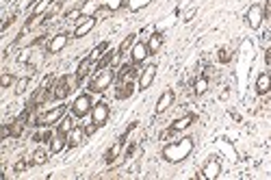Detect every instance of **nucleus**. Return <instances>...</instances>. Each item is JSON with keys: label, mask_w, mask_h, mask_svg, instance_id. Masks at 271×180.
Instances as JSON below:
<instances>
[{"label": "nucleus", "mask_w": 271, "mask_h": 180, "mask_svg": "<svg viewBox=\"0 0 271 180\" xmlns=\"http://www.w3.org/2000/svg\"><path fill=\"white\" fill-rule=\"evenodd\" d=\"M245 22H248V26L252 28V31H258L265 22V7L263 4H252V7L248 9V13H245Z\"/></svg>", "instance_id": "423d86ee"}, {"label": "nucleus", "mask_w": 271, "mask_h": 180, "mask_svg": "<svg viewBox=\"0 0 271 180\" xmlns=\"http://www.w3.org/2000/svg\"><path fill=\"white\" fill-rule=\"evenodd\" d=\"M9 126H11V137H13V139H18V137H22L26 122H22V119L18 117V119H13V122H9Z\"/></svg>", "instance_id": "c85d7f7f"}, {"label": "nucleus", "mask_w": 271, "mask_h": 180, "mask_svg": "<svg viewBox=\"0 0 271 180\" xmlns=\"http://www.w3.org/2000/svg\"><path fill=\"white\" fill-rule=\"evenodd\" d=\"M206 91H208V76L204 74V76H198V81L193 83V93L195 96H204Z\"/></svg>", "instance_id": "5701e85b"}, {"label": "nucleus", "mask_w": 271, "mask_h": 180, "mask_svg": "<svg viewBox=\"0 0 271 180\" xmlns=\"http://www.w3.org/2000/svg\"><path fill=\"white\" fill-rule=\"evenodd\" d=\"M122 148H124V143L117 139V141H115L113 146L107 150V154H104V161H107V163H113L117 157H122Z\"/></svg>", "instance_id": "412c9836"}, {"label": "nucleus", "mask_w": 271, "mask_h": 180, "mask_svg": "<svg viewBox=\"0 0 271 180\" xmlns=\"http://www.w3.org/2000/svg\"><path fill=\"white\" fill-rule=\"evenodd\" d=\"M68 42H69V37H68V33H59V35H52V39L48 42V48H46V52L48 54H57V52H61V50L68 46Z\"/></svg>", "instance_id": "9d476101"}, {"label": "nucleus", "mask_w": 271, "mask_h": 180, "mask_svg": "<svg viewBox=\"0 0 271 180\" xmlns=\"http://www.w3.org/2000/svg\"><path fill=\"white\" fill-rule=\"evenodd\" d=\"M80 16H83V11H80V9H74V11H69L65 18H68V20H76V18H80Z\"/></svg>", "instance_id": "4c0bfd02"}, {"label": "nucleus", "mask_w": 271, "mask_h": 180, "mask_svg": "<svg viewBox=\"0 0 271 180\" xmlns=\"http://www.w3.org/2000/svg\"><path fill=\"white\" fill-rule=\"evenodd\" d=\"M28 87V78H20V81H16V85H13V89H16V93H24Z\"/></svg>", "instance_id": "2f4dec72"}, {"label": "nucleus", "mask_w": 271, "mask_h": 180, "mask_svg": "<svg viewBox=\"0 0 271 180\" xmlns=\"http://www.w3.org/2000/svg\"><path fill=\"white\" fill-rule=\"evenodd\" d=\"M65 113H68V107H65V104H57L54 109H50V111L39 115L37 126H52V124H59L65 117Z\"/></svg>", "instance_id": "20e7f679"}, {"label": "nucleus", "mask_w": 271, "mask_h": 180, "mask_svg": "<svg viewBox=\"0 0 271 180\" xmlns=\"http://www.w3.org/2000/svg\"><path fill=\"white\" fill-rule=\"evenodd\" d=\"M52 2H57V0H39V2L31 9V16H44V13L48 11V7H50Z\"/></svg>", "instance_id": "cd10ccee"}, {"label": "nucleus", "mask_w": 271, "mask_h": 180, "mask_svg": "<svg viewBox=\"0 0 271 180\" xmlns=\"http://www.w3.org/2000/svg\"><path fill=\"white\" fill-rule=\"evenodd\" d=\"M265 61H267V66H271V48H267V52H265Z\"/></svg>", "instance_id": "79ce46f5"}, {"label": "nucleus", "mask_w": 271, "mask_h": 180, "mask_svg": "<svg viewBox=\"0 0 271 180\" xmlns=\"http://www.w3.org/2000/svg\"><path fill=\"white\" fill-rule=\"evenodd\" d=\"M141 63H124L122 68H119V72H117V81L119 83H124V81H133V78H139L141 76Z\"/></svg>", "instance_id": "6e6552de"}, {"label": "nucleus", "mask_w": 271, "mask_h": 180, "mask_svg": "<svg viewBox=\"0 0 271 180\" xmlns=\"http://www.w3.org/2000/svg\"><path fill=\"white\" fill-rule=\"evenodd\" d=\"M135 128H137V122H133V124H130V126L126 128V131H124V135H122V137H119V141H122V143H126V141H128V137H130V135H133V131H135Z\"/></svg>", "instance_id": "f704fd0d"}, {"label": "nucleus", "mask_w": 271, "mask_h": 180, "mask_svg": "<svg viewBox=\"0 0 271 180\" xmlns=\"http://www.w3.org/2000/svg\"><path fill=\"white\" fill-rule=\"evenodd\" d=\"M195 119H198V117H195L193 113H189V115H182V117H178V119H176V122H174L169 128H172L174 133H182V131H187V128L191 126V124L195 122Z\"/></svg>", "instance_id": "a211bd4d"}, {"label": "nucleus", "mask_w": 271, "mask_h": 180, "mask_svg": "<svg viewBox=\"0 0 271 180\" xmlns=\"http://www.w3.org/2000/svg\"><path fill=\"white\" fill-rule=\"evenodd\" d=\"M222 174V163L217 161V158H210V161L204 165V169H202V174H200V180H215Z\"/></svg>", "instance_id": "1a4fd4ad"}, {"label": "nucleus", "mask_w": 271, "mask_h": 180, "mask_svg": "<svg viewBox=\"0 0 271 180\" xmlns=\"http://www.w3.org/2000/svg\"><path fill=\"white\" fill-rule=\"evenodd\" d=\"M135 85H133V81H124V83H119L117 87H115V98L117 100H128L130 96L135 93Z\"/></svg>", "instance_id": "f3484780"}, {"label": "nucleus", "mask_w": 271, "mask_h": 180, "mask_svg": "<svg viewBox=\"0 0 271 180\" xmlns=\"http://www.w3.org/2000/svg\"><path fill=\"white\" fill-rule=\"evenodd\" d=\"M85 128L83 126H74L72 131H69V135H68V148H78L80 143L85 141Z\"/></svg>", "instance_id": "4468645a"}, {"label": "nucleus", "mask_w": 271, "mask_h": 180, "mask_svg": "<svg viewBox=\"0 0 271 180\" xmlns=\"http://www.w3.org/2000/svg\"><path fill=\"white\" fill-rule=\"evenodd\" d=\"M157 69L158 68L154 66V63H152V66H145L141 69V76H139V89H141V91H143V89H148L150 85L154 83V78H157Z\"/></svg>", "instance_id": "f8f14e48"}, {"label": "nucleus", "mask_w": 271, "mask_h": 180, "mask_svg": "<svg viewBox=\"0 0 271 180\" xmlns=\"http://www.w3.org/2000/svg\"><path fill=\"white\" fill-rule=\"evenodd\" d=\"M135 44H137V35H135V33L126 35V37L122 39V44H119V46H117V52H119V54H126L128 50H133V46H135Z\"/></svg>", "instance_id": "4be33fe9"}, {"label": "nucleus", "mask_w": 271, "mask_h": 180, "mask_svg": "<svg viewBox=\"0 0 271 180\" xmlns=\"http://www.w3.org/2000/svg\"><path fill=\"white\" fill-rule=\"evenodd\" d=\"M0 85H2V87H11V85H16V78H13L11 74H2V76H0Z\"/></svg>", "instance_id": "72a5a7b5"}, {"label": "nucleus", "mask_w": 271, "mask_h": 180, "mask_svg": "<svg viewBox=\"0 0 271 180\" xmlns=\"http://www.w3.org/2000/svg\"><path fill=\"white\" fill-rule=\"evenodd\" d=\"M130 57H133V63H143L145 59L150 57V50H148V44H135L133 50H130Z\"/></svg>", "instance_id": "2eb2a0df"}, {"label": "nucleus", "mask_w": 271, "mask_h": 180, "mask_svg": "<svg viewBox=\"0 0 271 180\" xmlns=\"http://www.w3.org/2000/svg\"><path fill=\"white\" fill-rule=\"evenodd\" d=\"M174 100H176V96H174V91H172V89L163 91V96H160V98H158V102H157V109H154V113H157V115L165 113V111H167V109L174 104Z\"/></svg>", "instance_id": "ddd939ff"}, {"label": "nucleus", "mask_w": 271, "mask_h": 180, "mask_svg": "<svg viewBox=\"0 0 271 180\" xmlns=\"http://www.w3.org/2000/svg\"><path fill=\"white\" fill-rule=\"evenodd\" d=\"M96 16H91V18H83L80 22L76 24V28H74V37L80 39V37H85V35H89L93 31V26H96Z\"/></svg>", "instance_id": "9b49d317"}, {"label": "nucleus", "mask_w": 271, "mask_h": 180, "mask_svg": "<svg viewBox=\"0 0 271 180\" xmlns=\"http://www.w3.org/2000/svg\"><path fill=\"white\" fill-rule=\"evenodd\" d=\"M76 126V122H74V115H65V117L61 119V122L57 124V131H61L65 135H69V131Z\"/></svg>", "instance_id": "bb28decb"}, {"label": "nucleus", "mask_w": 271, "mask_h": 180, "mask_svg": "<svg viewBox=\"0 0 271 180\" xmlns=\"http://www.w3.org/2000/svg\"><path fill=\"white\" fill-rule=\"evenodd\" d=\"M193 146L195 143L191 137H182V139H178V141L167 143V146L163 148V158L167 163H180L193 152Z\"/></svg>", "instance_id": "f257e3e1"}, {"label": "nucleus", "mask_w": 271, "mask_h": 180, "mask_svg": "<svg viewBox=\"0 0 271 180\" xmlns=\"http://www.w3.org/2000/svg\"><path fill=\"white\" fill-rule=\"evenodd\" d=\"M107 52H109V42H102V44H98V46L91 50V54H89V59H91L93 63H98L100 59H102Z\"/></svg>", "instance_id": "a878e982"}, {"label": "nucleus", "mask_w": 271, "mask_h": 180, "mask_svg": "<svg viewBox=\"0 0 271 180\" xmlns=\"http://www.w3.org/2000/svg\"><path fill=\"white\" fill-rule=\"evenodd\" d=\"M93 66H96V63H93V61H91V59H89V57H85L83 61L78 63V68H76V78H78L80 83H83L85 78L89 76V72H91V68H93Z\"/></svg>", "instance_id": "aec40b11"}, {"label": "nucleus", "mask_w": 271, "mask_h": 180, "mask_svg": "<svg viewBox=\"0 0 271 180\" xmlns=\"http://www.w3.org/2000/svg\"><path fill=\"white\" fill-rule=\"evenodd\" d=\"M135 150H137V146H135V143H133V146H128V150H126V152H124V157H126V158H130V157H133V154H135Z\"/></svg>", "instance_id": "ea45409f"}, {"label": "nucleus", "mask_w": 271, "mask_h": 180, "mask_svg": "<svg viewBox=\"0 0 271 180\" xmlns=\"http://www.w3.org/2000/svg\"><path fill=\"white\" fill-rule=\"evenodd\" d=\"M83 128H85V135H87V137H91V135H93V133H96V131H98V128H100V126H98V124H96V122H89V124H85V126H83Z\"/></svg>", "instance_id": "c9c22d12"}, {"label": "nucleus", "mask_w": 271, "mask_h": 180, "mask_svg": "<svg viewBox=\"0 0 271 180\" xmlns=\"http://www.w3.org/2000/svg\"><path fill=\"white\" fill-rule=\"evenodd\" d=\"M100 2V9H104V11H117V9H122L124 4H126V0H98Z\"/></svg>", "instance_id": "b1692460"}, {"label": "nucleus", "mask_w": 271, "mask_h": 180, "mask_svg": "<svg viewBox=\"0 0 271 180\" xmlns=\"http://www.w3.org/2000/svg\"><path fill=\"white\" fill-rule=\"evenodd\" d=\"M31 161H33V165H44V163L48 161V152H46V150H42V148L35 150L33 157H31Z\"/></svg>", "instance_id": "7c9ffc66"}, {"label": "nucleus", "mask_w": 271, "mask_h": 180, "mask_svg": "<svg viewBox=\"0 0 271 180\" xmlns=\"http://www.w3.org/2000/svg\"><path fill=\"white\" fill-rule=\"evenodd\" d=\"M265 18L271 20V0H267V4H265Z\"/></svg>", "instance_id": "a19ab883"}, {"label": "nucleus", "mask_w": 271, "mask_h": 180, "mask_svg": "<svg viewBox=\"0 0 271 180\" xmlns=\"http://www.w3.org/2000/svg\"><path fill=\"white\" fill-rule=\"evenodd\" d=\"M93 109V102H91V93H80V96L74 100L72 104V115L74 117H85V115H89Z\"/></svg>", "instance_id": "39448f33"}, {"label": "nucleus", "mask_w": 271, "mask_h": 180, "mask_svg": "<svg viewBox=\"0 0 271 180\" xmlns=\"http://www.w3.org/2000/svg\"><path fill=\"white\" fill-rule=\"evenodd\" d=\"M150 2H152V0H126V7L130 11H141V9H145Z\"/></svg>", "instance_id": "c756f323"}, {"label": "nucleus", "mask_w": 271, "mask_h": 180, "mask_svg": "<svg viewBox=\"0 0 271 180\" xmlns=\"http://www.w3.org/2000/svg\"><path fill=\"white\" fill-rule=\"evenodd\" d=\"M52 137H54V133H52V131H46V133L42 135V143H44V141L50 143V141H52Z\"/></svg>", "instance_id": "58836bf2"}, {"label": "nucleus", "mask_w": 271, "mask_h": 180, "mask_svg": "<svg viewBox=\"0 0 271 180\" xmlns=\"http://www.w3.org/2000/svg\"><path fill=\"white\" fill-rule=\"evenodd\" d=\"M109 115H111V109H109V104L104 102V100H100V102L93 104V109H91V122H96L98 126H104V124L109 122Z\"/></svg>", "instance_id": "0eeeda50"}, {"label": "nucleus", "mask_w": 271, "mask_h": 180, "mask_svg": "<svg viewBox=\"0 0 271 180\" xmlns=\"http://www.w3.org/2000/svg\"><path fill=\"white\" fill-rule=\"evenodd\" d=\"M11 137V126H9V122L2 124V128H0V139H9Z\"/></svg>", "instance_id": "e433bc0d"}, {"label": "nucleus", "mask_w": 271, "mask_h": 180, "mask_svg": "<svg viewBox=\"0 0 271 180\" xmlns=\"http://www.w3.org/2000/svg\"><path fill=\"white\" fill-rule=\"evenodd\" d=\"M160 46H163V35L160 33H152L150 35V42H148V50H150V54H157Z\"/></svg>", "instance_id": "393cba45"}, {"label": "nucleus", "mask_w": 271, "mask_h": 180, "mask_svg": "<svg viewBox=\"0 0 271 180\" xmlns=\"http://www.w3.org/2000/svg\"><path fill=\"white\" fill-rule=\"evenodd\" d=\"M80 85V81L76 78V74L74 76H69V74H65V76H59L57 81L52 85V93H54V100H65L69 96V93L74 91Z\"/></svg>", "instance_id": "7ed1b4c3"}, {"label": "nucleus", "mask_w": 271, "mask_h": 180, "mask_svg": "<svg viewBox=\"0 0 271 180\" xmlns=\"http://www.w3.org/2000/svg\"><path fill=\"white\" fill-rule=\"evenodd\" d=\"M230 59H232V52H230L228 48H219V61H222V63H230Z\"/></svg>", "instance_id": "473e14b6"}, {"label": "nucleus", "mask_w": 271, "mask_h": 180, "mask_svg": "<svg viewBox=\"0 0 271 180\" xmlns=\"http://www.w3.org/2000/svg\"><path fill=\"white\" fill-rule=\"evenodd\" d=\"M269 89H271V74L263 72L258 78H256V93L265 96V93H269Z\"/></svg>", "instance_id": "6ab92c4d"}, {"label": "nucleus", "mask_w": 271, "mask_h": 180, "mask_svg": "<svg viewBox=\"0 0 271 180\" xmlns=\"http://www.w3.org/2000/svg\"><path fill=\"white\" fill-rule=\"evenodd\" d=\"M63 148H68V135L57 131L52 137V141H50V154H59Z\"/></svg>", "instance_id": "dca6fc26"}, {"label": "nucleus", "mask_w": 271, "mask_h": 180, "mask_svg": "<svg viewBox=\"0 0 271 180\" xmlns=\"http://www.w3.org/2000/svg\"><path fill=\"white\" fill-rule=\"evenodd\" d=\"M115 78H117V72H115L113 68L96 69V74H93L91 81H89V85H87V91L89 93H104L113 85Z\"/></svg>", "instance_id": "f03ea898"}]
</instances>
